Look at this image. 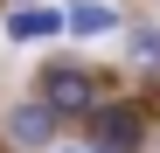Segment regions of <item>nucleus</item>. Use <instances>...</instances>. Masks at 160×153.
I'll list each match as a JSON object with an SVG mask.
<instances>
[{
	"mask_svg": "<svg viewBox=\"0 0 160 153\" xmlns=\"http://www.w3.org/2000/svg\"><path fill=\"white\" fill-rule=\"evenodd\" d=\"M104 28H118V7H112V0H77V7H70V35H104Z\"/></svg>",
	"mask_w": 160,
	"mask_h": 153,
	"instance_id": "nucleus-5",
	"label": "nucleus"
},
{
	"mask_svg": "<svg viewBox=\"0 0 160 153\" xmlns=\"http://www.w3.org/2000/svg\"><path fill=\"white\" fill-rule=\"evenodd\" d=\"M70 28V14H56V7H14L7 14V35L14 42H49V35H63Z\"/></svg>",
	"mask_w": 160,
	"mask_h": 153,
	"instance_id": "nucleus-3",
	"label": "nucleus"
},
{
	"mask_svg": "<svg viewBox=\"0 0 160 153\" xmlns=\"http://www.w3.org/2000/svg\"><path fill=\"white\" fill-rule=\"evenodd\" d=\"M42 105L56 111V118H84V111L98 105V84H91L84 70H49V76H42Z\"/></svg>",
	"mask_w": 160,
	"mask_h": 153,
	"instance_id": "nucleus-1",
	"label": "nucleus"
},
{
	"mask_svg": "<svg viewBox=\"0 0 160 153\" xmlns=\"http://www.w3.org/2000/svg\"><path fill=\"white\" fill-rule=\"evenodd\" d=\"M7 132H14L21 146H49V132H56V111H49V105H21Z\"/></svg>",
	"mask_w": 160,
	"mask_h": 153,
	"instance_id": "nucleus-4",
	"label": "nucleus"
},
{
	"mask_svg": "<svg viewBox=\"0 0 160 153\" xmlns=\"http://www.w3.org/2000/svg\"><path fill=\"white\" fill-rule=\"evenodd\" d=\"M132 63L160 70V28H132Z\"/></svg>",
	"mask_w": 160,
	"mask_h": 153,
	"instance_id": "nucleus-6",
	"label": "nucleus"
},
{
	"mask_svg": "<svg viewBox=\"0 0 160 153\" xmlns=\"http://www.w3.org/2000/svg\"><path fill=\"white\" fill-rule=\"evenodd\" d=\"M139 146V111L132 105H104L98 111V153H132Z\"/></svg>",
	"mask_w": 160,
	"mask_h": 153,
	"instance_id": "nucleus-2",
	"label": "nucleus"
}]
</instances>
